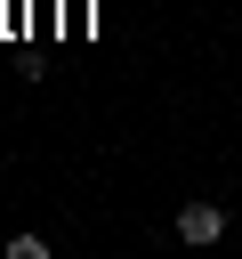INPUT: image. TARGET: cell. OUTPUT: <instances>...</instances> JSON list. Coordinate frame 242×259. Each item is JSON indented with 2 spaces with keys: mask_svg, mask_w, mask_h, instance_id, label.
Here are the masks:
<instances>
[{
  "mask_svg": "<svg viewBox=\"0 0 242 259\" xmlns=\"http://www.w3.org/2000/svg\"><path fill=\"white\" fill-rule=\"evenodd\" d=\"M226 235V202H186L177 210V243H218Z\"/></svg>",
  "mask_w": 242,
  "mask_h": 259,
  "instance_id": "1",
  "label": "cell"
}]
</instances>
